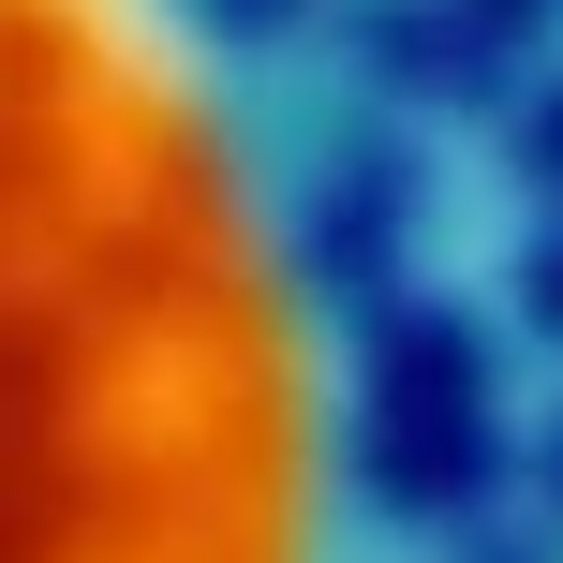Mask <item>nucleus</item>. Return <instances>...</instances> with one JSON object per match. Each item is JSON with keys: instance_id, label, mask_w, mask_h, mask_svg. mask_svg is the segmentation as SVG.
<instances>
[{"instance_id": "obj_1", "label": "nucleus", "mask_w": 563, "mask_h": 563, "mask_svg": "<svg viewBox=\"0 0 563 563\" xmlns=\"http://www.w3.org/2000/svg\"><path fill=\"white\" fill-rule=\"evenodd\" d=\"M327 549V282L208 0H0V563Z\"/></svg>"}]
</instances>
